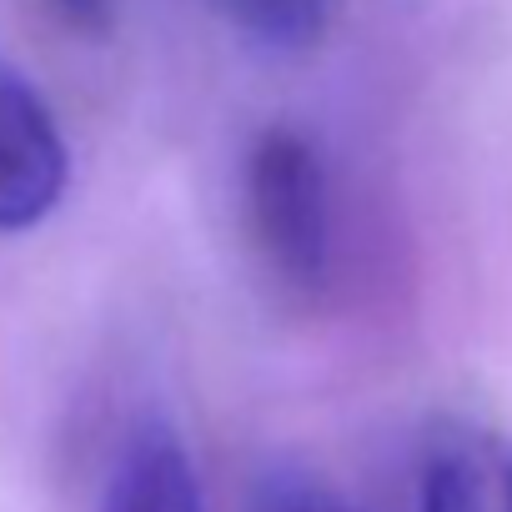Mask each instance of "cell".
Instances as JSON below:
<instances>
[{
	"instance_id": "3957f363",
	"label": "cell",
	"mask_w": 512,
	"mask_h": 512,
	"mask_svg": "<svg viewBox=\"0 0 512 512\" xmlns=\"http://www.w3.org/2000/svg\"><path fill=\"white\" fill-rule=\"evenodd\" d=\"M417 512H512V442L477 417L432 422L417 462Z\"/></svg>"
},
{
	"instance_id": "6da1fadb",
	"label": "cell",
	"mask_w": 512,
	"mask_h": 512,
	"mask_svg": "<svg viewBox=\"0 0 512 512\" xmlns=\"http://www.w3.org/2000/svg\"><path fill=\"white\" fill-rule=\"evenodd\" d=\"M246 236L287 297H317L332 272V186L322 151L297 126H267L241 171Z\"/></svg>"
},
{
	"instance_id": "7a4b0ae2",
	"label": "cell",
	"mask_w": 512,
	"mask_h": 512,
	"mask_svg": "<svg viewBox=\"0 0 512 512\" xmlns=\"http://www.w3.org/2000/svg\"><path fill=\"white\" fill-rule=\"evenodd\" d=\"M71 156L46 96L0 61V231L41 226L66 196Z\"/></svg>"
},
{
	"instance_id": "5b68a950",
	"label": "cell",
	"mask_w": 512,
	"mask_h": 512,
	"mask_svg": "<svg viewBox=\"0 0 512 512\" xmlns=\"http://www.w3.org/2000/svg\"><path fill=\"white\" fill-rule=\"evenodd\" d=\"M211 6L256 46L307 51L327 36L337 0H211Z\"/></svg>"
},
{
	"instance_id": "8992f818",
	"label": "cell",
	"mask_w": 512,
	"mask_h": 512,
	"mask_svg": "<svg viewBox=\"0 0 512 512\" xmlns=\"http://www.w3.org/2000/svg\"><path fill=\"white\" fill-rule=\"evenodd\" d=\"M251 512H352L332 487L302 477V472H272L262 482V492H256Z\"/></svg>"
},
{
	"instance_id": "277c9868",
	"label": "cell",
	"mask_w": 512,
	"mask_h": 512,
	"mask_svg": "<svg viewBox=\"0 0 512 512\" xmlns=\"http://www.w3.org/2000/svg\"><path fill=\"white\" fill-rule=\"evenodd\" d=\"M101 512H206L196 467L166 422H141L121 442Z\"/></svg>"
},
{
	"instance_id": "52a82bcc",
	"label": "cell",
	"mask_w": 512,
	"mask_h": 512,
	"mask_svg": "<svg viewBox=\"0 0 512 512\" xmlns=\"http://www.w3.org/2000/svg\"><path fill=\"white\" fill-rule=\"evenodd\" d=\"M51 11H56L76 36H91V41H101V36L111 31V21H116L111 0H51Z\"/></svg>"
}]
</instances>
